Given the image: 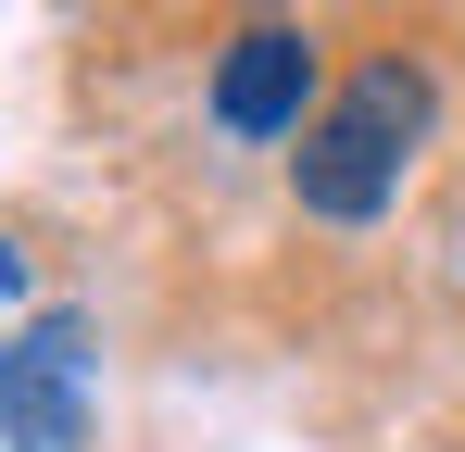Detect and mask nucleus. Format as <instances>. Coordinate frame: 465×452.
Instances as JSON below:
<instances>
[{
	"label": "nucleus",
	"instance_id": "f03ea898",
	"mask_svg": "<svg viewBox=\"0 0 465 452\" xmlns=\"http://www.w3.org/2000/svg\"><path fill=\"white\" fill-rule=\"evenodd\" d=\"M88 314H25L0 352V440L13 452H88Z\"/></svg>",
	"mask_w": 465,
	"mask_h": 452
},
{
	"label": "nucleus",
	"instance_id": "f257e3e1",
	"mask_svg": "<svg viewBox=\"0 0 465 452\" xmlns=\"http://www.w3.org/2000/svg\"><path fill=\"white\" fill-rule=\"evenodd\" d=\"M428 113H440V88H428V64H415V51L352 64V88H340V101L302 126V151H290L302 214H327V226H378L390 201H402V163H415V139H428Z\"/></svg>",
	"mask_w": 465,
	"mask_h": 452
},
{
	"label": "nucleus",
	"instance_id": "7ed1b4c3",
	"mask_svg": "<svg viewBox=\"0 0 465 452\" xmlns=\"http://www.w3.org/2000/svg\"><path fill=\"white\" fill-rule=\"evenodd\" d=\"M314 113V38L302 25H239L227 51H214V126L227 139H302Z\"/></svg>",
	"mask_w": 465,
	"mask_h": 452
}]
</instances>
